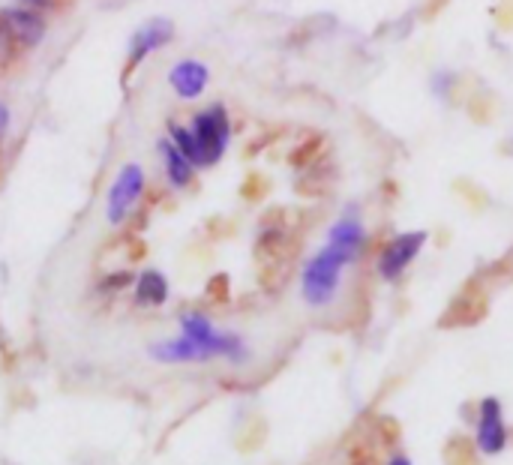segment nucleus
Listing matches in <instances>:
<instances>
[{
	"mask_svg": "<svg viewBox=\"0 0 513 465\" xmlns=\"http://www.w3.org/2000/svg\"><path fill=\"white\" fill-rule=\"evenodd\" d=\"M360 258L363 255H357L354 249H348L336 240H324V246L315 255H309L300 270V297L306 300V306H312V309L333 306V300L339 297L345 270L351 264H357Z\"/></svg>",
	"mask_w": 513,
	"mask_h": 465,
	"instance_id": "obj_1",
	"label": "nucleus"
},
{
	"mask_svg": "<svg viewBox=\"0 0 513 465\" xmlns=\"http://www.w3.org/2000/svg\"><path fill=\"white\" fill-rule=\"evenodd\" d=\"M180 336L198 345L207 354V360L225 357L231 363H243L249 357V345L243 342V336L231 330H216L204 312H192V309L180 312Z\"/></svg>",
	"mask_w": 513,
	"mask_h": 465,
	"instance_id": "obj_2",
	"label": "nucleus"
},
{
	"mask_svg": "<svg viewBox=\"0 0 513 465\" xmlns=\"http://www.w3.org/2000/svg\"><path fill=\"white\" fill-rule=\"evenodd\" d=\"M189 129H192V135L201 144V153H204L207 168H213L225 156L228 141H231V117H228V108L222 102H213V105L195 111L189 117Z\"/></svg>",
	"mask_w": 513,
	"mask_h": 465,
	"instance_id": "obj_3",
	"label": "nucleus"
},
{
	"mask_svg": "<svg viewBox=\"0 0 513 465\" xmlns=\"http://www.w3.org/2000/svg\"><path fill=\"white\" fill-rule=\"evenodd\" d=\"M426 240H429L426 231H399L390 240H384L381 249H378V255H375V273H378V279L399 282L405 276V270L423 252Z\"/></svg>",
	"mask_w": 513,
	"mask_h": 465,
	"instance_id": "obj_4",
	"label": "nucleus"
},
{
	"mask_svg": "<svg viewBox=\"0 0 513 465\" xmlns=\"http://www.w3.org/2000/svg\"><path fill=\"white\" fill-rule=\"evenodd\" d=\"M510 444V429L504 420V408L498 396H483L477 402V420H474V447L483 456H501Z\"/></svg>",
	"mask_w": 513,
	"mask_h": 465,
	"instance_id": "obj_5",
	"label": "nucleus"
},
{
	"mask_svg": "<svg viewBox=\"0 0 513 465\" xmlns=\"http://www.w3.org/2000/svg\"><path fill=\"white\" fill-rule=\"evenodd\" d=\"M144 186H147V177H144V168L129 162L117 171L111 189H108V201H105V216L111 225H123L126 216L132 213V207L141 201L144 195Z\"/></svg>",
	"mask_w": 513,
	"mask_h": 465,
	"instance_id": "obj_6",
	"label": "nucleus"
},
{
	"mask_svg": "<svg viewBox=\"0 0 513 465\" xmlns=\"http://www.w3.org/2000/svg\"><path fill=\"white\" fill-rule=\"evenodd\" d=\"M0 21H3V27L12 33V39L30 54L42 39H45V33H48V21H45V15H39V12H33V9H24V6H3L0 9Z\"/></svg>",
	"mask_w": 513,
	"mask_h": 465,
	"instance_id": "obj_7",
	"label": "nucleus"
},
{
	"mask_svg": "<svg viewBox=\"0 0 513 465\" xmlns=\"http://www.w3.org/2000/svg\"><path fill=\"white\" fill-rule=\"evenodd\" d=\"M171 39H174V24H171L168 18H150V21H144V24L132 33V39H129L126 75H129L147 54H153L156 48L168 45Z\"/></svg>",
	"mask_w": 513,
	"mask_h": 465,
	"instance_id": "obj_8",
	"label": "nucleus"
},
{
	"mask_svg": "<svg viewBox=\"0 0 513 465\" xmlns=\"http://www.w3.org/2000/svg\"><path fill=\"white\" fill-rule=\"evenodd\" d=\"M207 81H210V69H207L201 60H180V63L168 72L171 90H174L180 99H186V102L198 99V96L204 93Z\"/></svg>",
	"mask_w": 513,
	"mask_h": 465,
	"instance_id": "obj_9",
	"label": "nucleus"
},
{
	"mask_svg": "<svg viewBox=\"0 0 513 465\" xmlns=\"http://www.w3.org/2000/svg\"><path fill=\"white\" fill-rule=\"evenodd\" d=\"M159 156H162V168H165V177L174 189H189L192 180H195V165L168 141L162 138L159 141Z\"/></svg>",
	"mask_w": 513,
	"mask_h": 465,
	"instance_id": "obj_10",
	"label": "nucleus"
},
{
	"mask_svg": "<svg viewBox=\"0 0 513 465\" xmlns=\"http://www.w3.org/2000/svg\"><path fill=\"white\" fill-rule=\"evenodd\" d=\"M150 357L159 363H204L207 354L192 345L186 336H174V339H162L150 345Z\"/></svg>",
	"mask_w": 513,
	"mask_h": 465,
	"instance_id": "obj_11",
	"label": "nucleus"
},
{
	"mask_svg": "<svg viewBox=\"0 0 513 465\" xmlns=\"http://www.w3.org/2000/svg\"><path fill=\"white\" fill-rule=\"evenodd\" d=\"M165 300H168V279H165L159 270H153V267L141 270V273L135 276V303H138V306L156 309V306H162Z\"/></svg>",
	"mask_w": 513,
	"mask_h": 465,
	"instance_id": "obj_12",
	"label": "nucleus"
},
{
	"mask_svg": "<svg viewBox=\"0 0 513 465\" xmlns=\"http://www.w3.org/2000/svg\"><path fill=\"white\" fill-rule=\"evenodd\" d=\"M168 141L195 165V168H207V162H204V153H201V144H198V138L192 135V129H189V123H177V120H171L168 123Z\"/></svg>",
	"mask_w": 513,
	"mask_h": 465,
	"instance_id": "obj_13",
	"label": "nucleus"
},
{
	"mask_svg": "<svg viewBox=\"0 0 513 465\" xmlns=\"http://www.w3.org/2000/svg\"><path fill=\"white\" fill-rule=\"evenodd\" d=\"M24 57H27V51L12 39V33L0 21V78L15 75L24 66Z\"/></svg>",
	"mask_w": 513,
	"mask_h": 465,
	"instance_id": "obj_14",
	"label": "nucleus"
},
{
	"mask_svg": "<svg viewBox=\"0 0 513 465\" xmlns=\"http://www.w3.org/2000/svg\"><path fill=\"white\" fill-rule=\"evenodd\" d=\"M432 93L438 96V99H450V90L456 87V75L450 72V69H438V72H432Z\"/></svg>",
	"mask_w": 513,
	"mask_h": 465,
	"instance_id": "obj_15",
	"label": "nucleus"
},
{
	"mask_svg": "<svg viewBox=\"0 0 513 465\" xmlns=\"http://www.w3.org/2000/svg\"><path fill=\"white\" fill-rule=\"evenodd\" d=\"M72 0H15V6H24V9H33L39 15H48V12H60L66 9Z\"/></svg>",
	"mask_w": 513,
	"mask_h": 465,
	"instance_id": "obj_16",
	"label": "nucleus"
},
{
	"mask_svg": "<svg viewBox=\"0 0 513 465\" xmlns=\"http://www.w3.org/2000/svg\"><path fill=\"white\" fill-rule=\"evenodd\" d=\"M129 282H132L129 273H114V276H108V279L102 282V288H105V291H117V288H123V285H129Z\"/></svg>",
	"mask_w": 513,
	"mask_h": 465,
	"instance_id": "obj_17",
	"label": "nucleus"
},
{
	"mask_svg": "<svg viewBox=\"0 0 513 465\" xmlns=\"http://www.w3.org/2000/svg\"><path fill=\"white\" fill-rule=\"evenodd\" d=\"M9 123H12V117H9V108H6V102H0V138L9 132Z\"/></svg>",
	"mask_w": 513,
	"mask_h": 465,
	"instance_id": "obj_18",
	"label": "nucleus"
},
{
	"mask_svg": "<svg viewBox=\"0 0 513 465\" xmlns=\"http://www.w3.org/2000/svg\"><path fill=\"white\" fill-rule=\"evenodd\" d=\"M387 465H414L405 453H393L390 459H387Z\"/></svg>",
	"mask_w": 513,
	"mask_h": 465,
	"instance_id": "obj_19",
	"label": "nucleus"
}]
</instances>
